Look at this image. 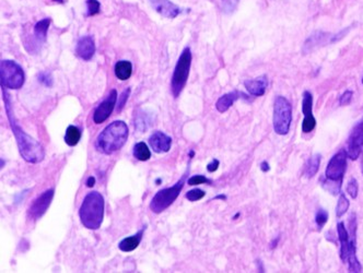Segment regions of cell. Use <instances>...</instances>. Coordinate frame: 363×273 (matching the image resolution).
Here are the masks:
<instances>
[{"instance_id":"44dd1931","label":"cell","mask_w":363,"mask_h":273,"mask_svg":"<svg viewBox=\"0 0 363 273\" xmlns=\"http://www.w3.org/2000/svg\"><path fill=\"white\" fill-rule=\"evenodd\" d=\"M143 235H144V230H140L136 235L124 238V240L118 245L119 249L124 252H129L135 250L138 247L141 240H143Z\"/></svg>"},{"instance_id":"ac0fdd59","label":"cell","mask_w":363,"mask_h":273,"mask_svg":"<svg viewBox=\"0 0 363 273\" xmlns=\"http://www.w3.org/2000/svg\"><path fill=\"white\" fill-rule=\"evenodd\" d=\"M50 24H51L50 19H43L34 25V30H33V32H34V35H33L32 46L35 47V50H39L38 45H42L45 42L46 34H47V31H49ZM32 46H31L29 52L32 51Z\"/></svg>"},{"instance_id":"74e56055","label":"cell","mask_w":363,"mask_h":273,"mask_svg":"<svg viewBox=\"0 0 363 273\" xmlns=\"http://www.w3.org/2000/svg\"><path fill=\"white\" fill-rule=\"evenodd\" d=\"M219 165H220V162H219L218 160L214 159L211 163H209V164H208V165H207L208 172H210V173L216 172V170H217L218 167H219Z\"/></svg>"},{"instance_id":"7c38bea8","label":"cell","mask_w":363,"mask_h":273,"mask_svg":"<svg viewBox=\"0 0 363 273\" xmlns=\"http://www.w3.org/2000/svg\"><path fill=\"white\" fill-rule=\"evenodd\" d=\"M363 148V120L355 126L348 139V158L351 160H357Z\"/></svg>"},{"instance_id":"30bf717a","label":"cell","mask_w":363,"mask_h":273,"mask_svg":"<svg viewBox=\"0 0 363 273\" xmlns=\"http://www.w3.org/2000/svg\"><path fill=\"white\" fill-rule=\"evenodd\" d=\"M302 113L304 115V119L302 122V131L304 133H310L316 127V119L313 115V97L310 91H305L303 93Z\"/></svg>"},{"instance_id":"f546056e","label":"cell","mask_w":363,"mask_h":273,"mask_svg":"<svg viewBox=\"0 0 363 273\" xmlns=\"http://www.w3.org/2000/svg\"><path fill=\"white\" fill-rule=\"evenodd\" d=\"M358 190H359V185L357 179L351 178L347 185V193L352 198V199H355V198L358 197Z\"/></svg>"},{"instance_id":"484cf974","label":"cell","mask_w":363,"mask_h":273,"mask_svg":"<svg viewBox=\"0 0 363 273\" xmlns=\"http://www.w3.org/2000/svg\"><path fill=\"white\" fill-rule=\"evenodd\" d=\"M341 184H342V180H332V179H328V178L322 180L323 188H324L325 190H327L328 193H331L332 195L340 194Z\"/></svg>"},{"instance_id":"8992f818","label":"cell","mask_w":363,"mask_h":273,"mask_svg":"<svg viewBox=\"0 0 363 273\" xmlns=\"http://www.w3.org/2000/svg\"><path fill=\"white\" fill-rule=\"evenodd\" d=\"M0 79L2 86L18 90L24 83V71L21 66L13 60H2L0 65Z\"/></svg>"},{"instance_id":"5b68a950","label":"cell","mask_w":363,"mask_h":273,"mask_svg":"<svg viewBox=\"0 0 363 273\" xmlns=\"http://www.w3.org/2000/svg\"><path fill=\"white\" fill-rule=\"evenodd\" d=\"M191 64H192V53L191 50L188 49V47H186L183 53L180 54L172 77L171 91L174 98H178L180 92L183 91V88L186 85L188 76H190Z\"/></svg>"},{"instance_id":"4316f807","label":"cell","mask_w":363,"mask_h":273,"mask_svg":"<svg viewBox=\"0 0 363 273\" xmlns=\"http://www.w3.org/2000/svg\"><path fill=\"white\" fill-rule=\"evenodd\" d=\"M349 206H350V203H349L347 197L344 194H341L339 196L337 206H336V216L341 217L342 215H344L348 211Z\"/></svg>"},{"instance_id":"d6a6232c","label":"cell","mask_w":363,"mask_h":273,"mask_svg":"<svg viewBox=\"0 0 363 273\" xmlns=\"http://www.w3.org/2000/svg\"><path fill=\"white\" fill-rule=\"evenodd\" d=\"M38 81L43 83L45 86L51 87L53 85V77L50 72L43 71L38 74Z\"/></svg>"},{"instance_id":"5bb4252c","label":"cell","mask_w":363,"mask_h":273,"mask_svg":"<svg viewBox=\"0 0 363 273\" xmlns=\"http://www.w3.org/2000/svg\"><path fill=\"white\" fill-rule=\"evenodd\" d=\"M332 36L333 35H331V34L325 33L323 31L314 32L312 35H310V37H308L305 40V43L303 45V49H302V51H303L304 54L312 53L313 51L319 49V47L324 46L327 43H331Z\"/></svg>"},{"instance_id":"4fadbf2b","label":"cell","mask_w":363,"mask_h":273,"mask_svg":"<svg viewBox=\"0 0 363 273\" xmlns=\"http://www.w3.org/2000/svg\"><path fill=\"white\" fill-rule=\"evenodd\" d=\"M149 3L152 8L164 18L174 19L180 13L179 7L171 3L170 0H149Z\"/></svg>"},{"instance_id":"e0dca14e","label":"cell","mask_w":363,"mask_h":273,"mask_svg":"<svg viewBox=\"0 0 363 273\" xmlns=\"http://www.w3.org/2000/svg\"><path fill=\"white\" fill-rule=\"evenodd\" d=\"M244 86L253 97H263L268 86V79L266 76H261L256 79L246 80L244 82Z\"/></svg>"},{"instance_id":"4dcf8cb0","label":"cell","mask_w":363,"mask_h":273,"mask_svg":"<svg viewBox=\"0 0 363 273\" xmlns=\"http://www.w3.org/2000/svg\"><path fill=\"white\" fill-rule=\"evenodd\" d=\"M240 0H221L222 5V11L224 13H231L237 9Z\"/></svg>"},{"instance_id":"6da1fadb","label":"cell","mask_w":363,"mask_h":273,"mask_svg":"<svg viewBox=\"0 0 363 273\" xmlns=\"http://www.w3.org/2000/svg\"><path fill=\"white\" fill-rule=\"evenodd\" d=\"M3 93H4L7 115H8V118L10 120V125L12 128L13 134H15V136H16L20 154H21L22 158L29 163L36 164V163L42 162L45 158L44 148L41 146V143L37 142L35 139H33L32 136H30L28 133H25L22 129L17 125L15 117H13L12 111H11L10 100L8 98L9 95L7 94L6 91H4V88H3Z\"/></svg>"},{"instance_id":"ba28073f","label":"cell","mask_w":363,"mask_h":273,"mask_svg":"<svg viewBox=\"0 0 363 273\" xmlns=\"http://www.w3.org/2000/svg\"><path fill=\"white\" fill-rule=\"evenodd\" d=\"M348 153L345 150H340L329 161L325 170V177L332 180H342L346 172Z\"/></svg>"},{"instance_id":"9c48e42d","label":"cell","mask_w":363,"mask_h":273,"mask_svg":"<svg viewBox=\"0 0 363 273\" xmlns=\"http://www.w3.org/2000/svg\"><path fill=\"white\" fill-rule=\"evenodd\" d=\"M53 198H54V189H50L44 191L41 196H38L36 199L33 201L29 209V217L31 220L36 221L45 214L47 209H49L51 206Z\"/></svg>"},{"instance_id":"7bdbcfd3","label":"cell","mask_w":363,"mask_h":273,"mask_svg":"<svg viewBox=\"0 0 363 273\" xmlns=\"http://www.w3.org/2000/svg\"><path fill=\"white\" fill-rule=\"evenodd\" d=\"M361 170H362V174H363V152H362V160H361Z\"/></svg>"},{"instance_id":"60d3db41","label":"cell","mask_w":363,"mask_h":273,"mask_svg":"<svg viewBox=\"0 0 363 273\" xmlns=\"http://www.w3.org/2000/svg\"><path fill=\"white\" fill-rule=\"evenodd\" d=\"M280 241V236H277V238H276V240H274L273 242H271V244H270V248L271 249H274V248H276V247H277V244H278V242Z\"/></svg>"},{"instance_id":"8d00e7d4","label":"cell","mask_w":363,"mask_h":273,"mask_svg":"<svg viewBox=\"0 0 363 273\" xmlns=\"http://www.w3.org/2000/svg\"><path fill=\"white\" fill-rule=\"evenodd\" d=\"M350 29H351V27H347V29L346 30H342V31H340L339 33H337V34H335V35H333L332 36V40H331V43H335V42H338V40H340L342 37H345L346 36V34L349 32V31H350Z\"/></svg>"},{"instance_id":"603a6c76","label":"cell","mask_w":363,"mask_h":273,"mask_svg":"<svg viewBox=\"0 0 363 273\" xmlns=\"http://www.w3.org/2000/svg\"><path fill=\"white\" fill-rule=\"evenodd\" d=\"M320 165H321V155L320 154H315L312 156V158H310V160L307 161L305 168H304V174L307 178H312L313 176L316 175V173L320 169Z\"/></svg>"},{"instance_id":"7402d4cb","label":"cell","mask_w":363,"mask_h":273,"mask_svg":"<svg viewBox=\"0 0 363 273\" xmlns=\"http://www.w3.org/2000/svg\"><path fill=\"white\" fill-rule=\"evenodd\" d=\"M132 73V65L130 61L120 60L115 65V76L117 79L125 81L128 80Z\"/></svg>"},{"instance_id":"d4e9b609","label":"cell","mask_w":363,"mask_h":273,"mask_svg":"<svg viewBox=\"0 0 363 273\" xmlns=\"http://www.w3.org/2000/svg\"><path fill=\"white\" fill-rule=\"evenodd\" d=\"M133 156L139 161H148L151 158V152L145 142H139L133 148Z\"/></svg>"},{"instance_id":"1f68e13d","label":"cell","mask_w":363,"mask_h":273,"mask_svg":"<svg viewBox=\"0 0 363 273\" xmlns=\"http://www.w3.org/2000/svg\"><path fill=\"white\" fill-rule=\"evenodd\" d=\"M205 197V193L200 189H193L186 194V198L190 201H198Z\"/></svg>"},{"instance_id":"52a82bcc","label":"cell","mask_w":363,"mask_h":273,"mask_svg":"<svg viewBox=\"0 0 363 273\" xmlns=\"http://www.w3.org/2000/svg\"><path fill=\"white\" fill-rule=\"evenodd\" d=\"M186 175L187 174H185L183 176V178L178 180L174 186L158 191L156 196L152 198V201L150 202V209L152 212L157 214L163 212L164 210L169 208L171 204L177 199L182 189L184 187Z\"/></svg>"},{"instance_id":"83f0119b","label":"cell","mask_w":363,"mask_h":273,"mask_svg":"<svg viewBox=\"0 0 363 273\" xmlns=\"http://www.w3.org/2000/svg\"><path fill=\"white\" fill-rule=\"evenodd\" d=\"M327 221H328L327 211L324 209H319L316 216H315V222H316L319 229L322 230L323 228H324V225L327 223Z\"/></svg>"},{"instance_id":"9a60e30c","label":"cell","mask_w":363,"mask_h":273,"mask_svg":"<svg viewBox=\"0 0 363 273\" xmlns=\"http://www.w3.org/2000/svg\"><path fill=\"white\" fill-rule=\"evenodd\" d=\"M149 145L156 153H166L171 149L172 139L162 131H156L150 135Z\"/></svg>"},{"instance_id":"f6af8a7d","label":"cell","mask_w":363,"mask_h":273,"mask_svg":"<svg viewBox=\"0 0 363 273\" xmlns=\"http://www.w3.org/2000/svg\"><path fill=\"white\" fill-rule=\"evenodd\" d=\"M362 84H363V77H362Z\"/></svg>"},{"instance_id":"e575fe53","label":"cell","mask_w":363,"mask_h":273,"mask_svg":"<svg viewBox=\"0 0 363 273\" xmlns=\"http://www.w3.org/2000/svg\"><path fill=\"white\" fill-rule=\"evenodd\" d=\"M352 97H353V93L351 91H346L345 93H342L341 97L339 98V104L342 106L349 105L351 103Z\"/></svg>"},{"instance_id":"277c9868","label":"cell","mask_w":363,"mask_h":273,"mask_svg":"<svg viewBox=\"0 0 363 273\" xmlns=\"http://www.w3.org/2000/svg\"><path fill=\"white\" fill-rule=\"evenodd\" d=\"M274 130L277 134L284 135L290 130L292 121V106L286 98L277 97L274 104Z\"/></svg>"},{"instance_id":"cb8c5ba5","label":"cell","mask_w":363,"mask_h":273,"mask_svg":"<svg viewBox=\"0 0 363 273\" xmlns=\"http://www.w3.org/2000/svg\"><path fill=\"white\" fill-rule=\"evenodd\" d=\"M81 139V130L76 126H69L67 128L65 134V142L69 147H73L78 145V142Z\"/></svg>"},{"instance_id":"ab89813d","label":"cell","mask_w":363,"mask_h":273,"mask_svg":"<svg viewBox=\"0 0 363 273\" xmlns=\"http://www.w3.org/2000/svg\"><path fill=\"white\" fill-rule=\"evenodd\" d=\"M94 184H96V178H94L93 176L89 177L88 180H86V186H88V187H93Z\"/></svg>"},{"instance_id":"ee69618b","label":"cell","mask_w":363,"mask_h":273,"mask_svg":"<svg viewBox=\"0 0 363 273\" xmlns=\"http://www.w3.org/2000/svg\"><path fill=\"white\" fill-rule=\"evenodd\" d=\"M54 2H57V3H60V4H63V3H64V0H54Z\"/></svg>"},{"instance_id":"d6986e66","label":"cell","mask_w":363,"mask_h":273,"mask_svg":"<svg viewBox=\"0 0 363 273\" xmlns=\"http://www.w3.org/2000/svg\"><path fill=\"white\" fill-rule=\"evenodd\" d=\"M337 233L338 240L340 242V258L342 261L347 262L349 250H350V236H349V232L342 222L337 224Z\"/></svg>"},{"instance_id":"8fae6325","label":"cell","mask_w":363,"mask_h":273,"mask_svg":"<svg viewBox=\"0 0 363 273\" xmlns=\"http://www.w3.org/2000/svg\"><path fill=\"white\" fill-rule=\"evenodd\" d=\"M117 101V92L116 90H112L111 93L107 95L106 99L101 103L93 114V120L96 124H102L107 118L110 117L115 108Z\"/></svg>"},{"instance_id":"ffe728a7","label":"cell","mask_w":363,"mask_h":273,"mask_svg":"<svg viewBox=\"0 0 363 273\" xmlns=\"http://www.w3.org/2000/svg\"><path fill=\"white\" fill-rule=\"evenodd\" d=\"M240 98L248 100V98L246 97V95L243 94L242 92L233 91V92H230V93H226V94L223 95V97H221L217 101L216 107H217V109L220 113H224L234 104V102L237 100H239Z\"/></svg>"},{"instance_id":"836d02e7","label":"cell","mask_w":363,"mask_h":273,"mask_svg":"<svg viewBox=\"0 0 363 273\" xmlns=\"http://www.w3.org/2000/svg\"><path fill=\"white\" fill-rule=\"evenodd\" d=\"M206 183H210V180L206 178V177L203 175L193 176L190 179H188V185H191V186H196V185H200V184H206Z\"/></svg>"},{"instance_id":"d590c367","label":"cell","mask_w":363,"mask_h":273,"mask_svg":"<svg viewBox=\"0 0 363 273\" xmlns=\"http://www.w3.org/2000/svg\"><path fill=\"white\" fill-rule=\"evenodd\" d=\"M129 93H130V88H127V90L124 91V92L122 93V95H120V97H119V101H118V111H122V108L125 106L127 100H128Z\"/></svg>"},{"instance_id":"b9f144b4","label":"cell","mask_w":363,"mask_h":273,"mask_svg":"<svg viewBox=\"0 0 363 273\" xmlns=\"http://www.w3.org/2000/svg\"><path fill=\"white\" fill-rule=\"evenodd\" d=\"M216 199H221V200H225L226 199V197L225 196H223V195H220V196H217L216 198H214V199L213 200H216Z\"/></svg>"},{"instance_id":"3957f363","label":"cell","mask_w":363,"mask_h":273,"mask_svg":"<svg viewBox=\"0 0 363 273\" xmlns=\"http://www.w3.org/2000/svg\"><path fill=\"white\" fill-rule=\"evenodd\" d=\"M79 216L84 228L93 231L99 230L104 216L103 196L98 191H92L86 195L80 207Z\"/></svg>"},{"instance_id":"7a4b0ae2","label":"cell","mask_w":363,"mask_h":273,"mask_svg":"<svg viewBox=\"0 0 363 273\" xmlns=\"http://www.w3.org/2000/svg\"><path fill=\"white\" fill-rule=\"evenodd\" d=\"M128 139V127L122 120L113 121L98 136L96 146L100 152L112 154L122 149Z\"/></svg>"},{"instance_id":"f35d334b","label":"cell","mask_w":363,"mask_h":273,"mask_svg":"<svg viewBox=\"0 0 363 273\" xmlns=\"http://www.w3.org/2000/svg\"><path fill=\"white\" fill-rule=\"evenodd\" d=\"M260 169H261V170H263V172H264V173H266V172H269V169H270V166H269V163H268V162H266V161H264L263 163H261V164H260Z\"/></svg>"},{"instance_id":"2e32d148","label":"cell","mask_w":363,"mask_h":273,"mask_svg":"<svg viewBox=\"0 0 363 273\" xmlns=\"http://www.w3.org/2000/svg\"><path fill=\"white\" fill-rule=\"evenodd\" d=\"M96 53V44L94 39L90 35L82 36L78 40L76 46V54L79 58L83 60H90Z\"/></svg>"},{"instance_id":"f1b7e54d","label":"cell","mask_w":363,"mask_h":273,"mask_svg":"<svg viewBox=\"0 0 363 273\" xmlns=\"http://www.w3.org/2000/svg\"><path fill=\"white\" fill-rule=\"evenodd\" d=\"M86 7H88V13H86V16L92 17L98 15L100 12L101 5L98 0H86Z\"/></svg>"}]
</instances>
